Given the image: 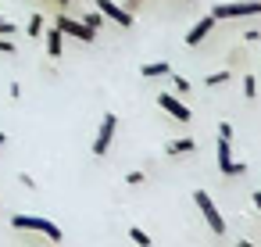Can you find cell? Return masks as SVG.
I'll return each instance as SVG.
<instances>
[{
	"instance_id": "1",
	"label": "cell",
	"mask_w": 261,
	"mask_h": 247,
	"mask_svg": "<svg viewBox=\"0 0 261 247\" xmlns=\"http://www.w3.org/2000/svg\"><path fill=\"white\" fill-rule=\"evenodd\" d=\"M11 229H29V233H43L50 243H61L65 240V233L58 229V222H50V218H43V215H15L11 218Z\"/></svg>"
},
{
	"instance_id": "2",
	"label": "cell",
	"mask_w": 261,
	"mask_h": 247,
	"mask_svg": "<svg viewBox=\"0 0 261 247\" xmlns=\"http://www.w3.org/2000/svg\"><path fill=\"white\" fill-rule=\"evenodd\" d=\"M193 204L200 208V215H204V222L211 226V233L222 236V233H225V218H222V211L215 208V201L207 197V190H193Z\"/></svg>"
},
{
	"instance_id": "3",
	"label": "cell",
	"mask_w": 261,
	"mask_h": 247,
	"mask_svg": "<svg viewBox=\"0 0 261 247\" xmlns=\"http://www.w3.org/2000/svg\"><path fill=\"white\" fill-rule=\"evenodd\" d=\"M261 15V0H243V4H215L211 18H254Z\"/></svg>"
},
{
	"instance_id": "4",
	"label": "cell",
	"mask_w": 261,
	"mask_h": 247,
	"mask_svg": "<svg viewBox=\"0 0 261 247\" xmlns=\"http://www.w3.org/2000/svg\"><path fill=\"white\" fill-rule=\"evenodd\" d=\"M115 129H118V115H104L100 118V129H97V136H93V154L97 158H104L108 154V147H111V140H115Z\"/></svg>"
},
{
	"instance_id": "5",
	"label": "cell",
	"mask_w": 261,
	"mask_h": 247,
	"mask_svg": "<svg viewBox=\"0 0 261 247\" xmlns=\"http://www.w3.org/2000/svg\"><path fill=\"white\" fill-rule=\"evenodd\" d=\"M218 172L222 176H243L247 172V161H232V140H218Z\"/></svg>"
},
{
	"instance_id": "6",
	"label": "cell",
	"mask_w": 261,
	"mask_h": 247,
	"mask_svg": "<svg viewBox=\"0 0 261 247\" xmlns=\"http://www.w3.org/2000/svg\"><path fill=\"white\" fill-rule=\"evenodd\" d=\"M93 8L104 15V18H111V22H118L122 29H133V11H125L122 4H115V0H93Z\"/></svg>"
},
{
	"instance_id": "7",
	"label": "cell",
	"mask_w": 261,
	"mask_h": 247,
	"mask_svg": "<svg viewBox=\"0 0 261 247\" xmlns=\"http://www.w3.org/2000/svg\"><path fill=\"white\" fill-rule=\"evenodd\" d=\"M58 29H61L65 36H75L79 43H93V40H97V33H93V29H86L79 18H68V15H61V18H58Z\"/></svg>"
},
{
	"instance_id": "8",
	"label": "cell",
	"mask_w": 261,
	"mask_h": 247,
	"mask_svg": "<svg viewBox=\"0 0 261 247\" xmlns=\"http://www.w3.org/2000/svg\"><path fill=\"white\" fill-rule=\"evenodd\" d=\"M158 108H161V111H168V115H172V118H179V122H193V111H190L175 93H161V97H158Z\"/></svg>"
},
{
	"instance_id": "9",
	"label": "cell",
	"mask_w": 261,
	"mask_h": 247,
	"mask_svg": "<svg viewBox=\"0 0 261 247\" xmlns=\"http://www.w3.org/2000/svg\"><path fill=\"white\" fill-rule=\"evenodd\" d=\"M215 22H218V18L204 15V18H200V22H197V26H193V29L186 33V47H200V43H204V40H207V36L215 33Z\"/></svg>"
},
{
	"instance_id": "10",
	"label": "cell",
	"mask_w": 261,
	"mask_h": 247,
	"mask_svg": "<svg viewBox=\"0 0 261 247\" xmlns=\"http://www.w3.org/2000/svg\"><path fill=\"white\" fill-rule=\"evenodd\" d=\"M43 43H47V54H50V58H61V51H65V33H61L58 26H50V29H43Z\"/></svg>"
},
{
	"instance_id": "11",
	"label": "cell",
	"mask_w": 261,
	"mask_h": 247,
	"mask_svg": "<svg viewBox=\"0 0 261 247\" xmlns=\"http://www.w3.org/2000/svg\"><path fill=\"white\" fill-rule=\"evenodd\" d=\"M193 151H197V140H190V136H182V140H168V147H165V154H168V158L193 154Z\"/></svg>"
},
{
	"instance_id": "12",
	"label": "cell",
	"mask_w": 261,
	"mask_h": 247,
	"mask_svg": "<svg viewBox=\"0 0 261 247\" xmlns=\"http://www.w3.org/2000/svg\"><path fill=\"white\" fill-rule=\"evenodd\" d=\"M168 72H172V65H168V61H150V65H143V68H140V76H143V79H161V76H168Z\"/></svg>"
},
{
	"instance_id": "13",
	"label": "cell",
	"mask_w": 261,
	"mask_h": 247,
	"mask_svg": "<svg viewBox=\"0 0 261 247\" xmlns=\"http://www.w3.org/2000/svg\"><path fill=\"white\" fill-rule=\"evenodd\" d=\"M43 29H47V18H43V15L36 11V15L29 18V26H25V33H29L33 40H40V36H43Z\"/></svg>"
},
{
	"instance_id": "14",
	"label": "cell",
	"mask_w": 261,
	"mask_h": 247,
	"mask_svg": "<svg viewBox=\"0 0 261 247\" xmlns=\"http://www.w3.org/2000/svg\"><path fill=\"white\" fill-rule=\"evenodd\" d=\"M79 22H83L86 29H93V33H100V26H104V15H100V11L93 8V11H86V15H83Z\"/></svg>"
},
{
	"instance_id": "15",
	"label": "cell",
	"mask_w": 261,
	"mask_h": 247,
	"mask_svg": "<svg viewBox=\"0 0 261 247\" xmlns=\"http://www.w3.org/2000/svg\"><path fill=\"white\" fill-rule=\"evenodd\" d=\"M232 79V72L225 68V72H211V76H204V86H225Z\"/></svg>"
},
{
	"instance_id": "16",
	"label": "cell",
	"mask_w": 261,
	"mask_h": 247,
	"mask_svg": "<svg viewBox=\"0 0 261 247\" xmlns=\"http://www.w3.org/2000/svg\"><path fill=\"white\" fill-rule=\"evenodd\" d=\"M129 240H133L136 247H150V233H143L140 226H133V229H129Z\"/></svg>"
},
{
	"instance_id": "17",
	"label": "cell",
	"mask_w": 261,
	"mask_h": 247,
	"mask_svg": "<svg viewBox=\"0 0 261 247\" xmlns=\"http://www.w3.org/2000/svg\"><path fill=\"white\" fill-rule=\"evenodd\" d=\"M243 97H247V101L257 97V79H254V76H243Z\"/></svg>"
},
{
	"instance_id": "18",
	"label": "cell",
	"mask_w": 261,
	"mask_h": 247,
	"mask_svg": "<svg viewBox=\"0 0 261 247\" xmlns=\"http://www.w3.org/2000/svg\"><path fill=\"white\" fill-rule=\"evenodd\" d=\"M172 86H175V93L182 97V93H190V79L186 76H172Z\"/></svg>"
},
{
	"instance_id": "19",
	"label": "cell",
	"mask_w": 261,
	"mask_h": 247,
	"mask_svg": "<svg viewBox=\"0 0 261 247\" xmlns=\"http://www.w3.org/2000/svg\"><path fill=\"white\" fill-rule=\"evenodd\" d=\"M143 179H147V172H140V168H136V172H129V176H125V183H129V186H140V183H143Z\"/></svg>"
},
{
	"instance_id": "20",
	"label": "cell",
	"mask_w": 261,
	"mask_h": 247,
	"mask_svg": "<svg viewBox=\"0 0 261 247\" xmlns=\"http://www.w3.org/2000/svg\"><path fill=\"white\" fill-rule=\"evenodd\" d=\"M218 140H232V126L229 122H218Z\"/></svg>"
},
{
	"instance_id": "21",
	"label": "cell",
	"mask_w": 261,
	"mask_h": 247,
	"mask_svg": "<svg viewBox=\"0 0 261 247\" xmlns=\"http://www.w3.org/2000/svg\"><path fill=\"white\" fill-rule=\"evenodd\" d=\"M11 33H18V26H15V22H4V18H0V36H11Z\"/></svg>"
},
{
	"instance_id": "22",
	"label": "cell",
	"mask_w": 261,
	"mask_h": 247,
	"mask_svg": "<svg viewBox=\"0 0 261 247\" xmlns=\"http://www.w3.org/2000/svg\"><path fill=\"white\" fill-rule=\"evenodd\" d=\"M0 54H15V43H11V36H0Z\"/></svg>"
},
{
	"instance_id": "23",
	"label": "cell",
	"mask_w": 261,
	"mask_h": 247,
	"mask_svg": "<svg viewBox=\"0 0 261 247\" xmlns=\"http://www.w3.org/2000/svg\"><path fill=\"white\" fill-rule=\"evenodd\" d=\"M243 40H247V43H254V40H261V29H247V33H243Z\"/></svg>"
},
{
	"instance_id": "24",
	"label": "cell",
	"mask_w": 261,
	"mask_h": 247,
	"mask_svg": "<svg viewBox=\"0 0 261 247\" xmlns=\"http://www.w3.org/2000/svg\"><path fill=\"white\" fill-rule=\"evenodd\" d=\"M250 201H254V208L261 211V190H254V193H250Z\"/></svg>"
},
{
	"instance_id": "25",
	"label": "cell",
	"mask_w": 261,
	"mask_h": 247,
	"mask_svg": "<svg viewBox=\"0 0 261 247\" xmlns=\"http://www.w3.org/2000/svg\"><path fill=\"white\" fill-rule=\"evenodd\" d=\"M236 247H254V243L250 240H236Z\"/></svg>"
},
{
	"instance_id": "26",
	"label": "cell",
	"mask_w": 261,
	"mask_h": 247,
	"mask_svg": "<svg viewBox=\"0 0 261 247\" xmlns=\"http://www.w3.org/2000/svg\"><path fill=\"white\" fill-rule=\"evenodd\" d=\"M4 143H8V133H0V147H4Z\"/></svg>"
},
{
	"instance_id": "27",
	"label": "cell",
	"mask_w": 261,
	"mask_h": 247,
	"mask_svg": "<svg viewBox=\"0 0 261 247\" xmlns=\"http://www.w3.org/2000/svg\"><path fill=\"white\" fill-rule=\"evenodd\" d=\"M58 4H61V8H65V4H72V0H58Z\"/></svg>"
}]
</instances>
